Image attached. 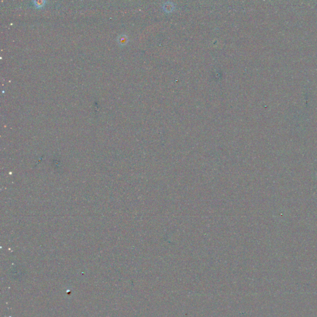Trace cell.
<instances>
[{"instance_id":"6da1fadb","label":"cell","mask_w":317,"mask_h":317,"mask_svg":"<svg viewBox=\"0 0 317 317\" xmlns=\"http://www.w3.org/2000/svg\"><path fill=\"white\" fill-rule=\"evenodd\" d=\"M32 3H33L34 6L36 8H41L45 6L46 1H42V0H37V1H33Z\"/></svg>"},{"instance_id":"7a4b0ae2","label":"cell","mask_w":317,"mask_h":317,"mask_svg":"<svg viewBox=\"0 0 317 317\" xmlns=\"http://www.w3.org/2000/svg\"><path fill=\"white\" fill-rule=\"evenodd\" d=\"M118 42H119V44H120V45H124L127 42V37L125 35H121L119 37Z\"/></svg>"}]
</instances>
